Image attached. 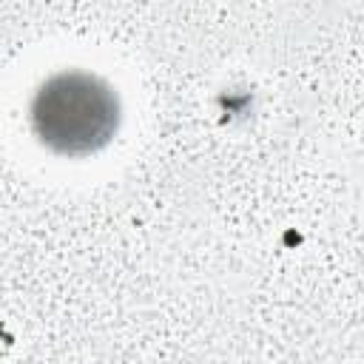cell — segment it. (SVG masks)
Instances as JSON below:
<instances>
[{
  "mask_svg": "<svg viewBox=\"0 0 364 364\" xmlns=\"http://www.w3.org/2000/svg\"><path fill=\"white\" fill-rule=\"evenodd\" d=\"M119 122V102L100 77L63 71L46 80L31 102V125L40 142L65 156L102 148Z\"/></svg>",
  "mask_w": 364,
  "mask_h": 364,
  "instance_id": "obj_1",
  "label": "cell"
}]
</instances>
